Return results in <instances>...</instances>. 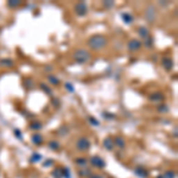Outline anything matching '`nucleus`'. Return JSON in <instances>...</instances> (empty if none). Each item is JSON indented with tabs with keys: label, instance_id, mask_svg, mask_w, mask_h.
<instances>
[{
	"label": "nucleus",
	"instance_id": "nucleus-21",
	"mask_svg": "<svg viewBox=\"0 0 178 178\" xmlns=\"http://www.w3.org/2000/svg\"><path fill=\"white\" fill-rule=\"evenodd\" d=\"M41 88L43 89V90H44L46 94H51V89L48 88V86H45L44 83H42V84H41Z\"/></svg>",
	"mask_w": 178,
	"mask_h": 178
},
{
	"label": "nucleus",
	"instance_id": "nucleus-16",
	"mask_svg": "<svg viewBox=\"0 0 178 178\" xmlns=\"http://www.w3.org/2000/svg\"><path fill=\"white\" fill-rule=\"evenodd\" d=\"M48 80H49V82L51 83V84H58L59 83V80L58 78H56L55 76H48Z\"/></svg>",
	"mask_w": 178,
	"mask_h": 178
},
{
	"label": "nucleus",
	"instance_id": "nucleus-18",
	"mask_svg": "<svg viewBox=\"0 0 178 178\" xmlns=\"http://www.w3.org/2000/svg\"><path fill=\"white\" fill-rule=\"evenodd\" d=\"M49 147H50L51 150H58V148H59V143H57V141H51V143L49 144Z\"/></svg>",
	"mask_w": 178,
	"mask_h": 178
},
{
	"label": "nucleus",
	"instance_id": "nucleus-15",
	"mask_svg": "<svg viewBox=\"0 0 178 178\" xmlns=\"http://www.w3.org/2000/svg\"><path fill=\"white\" fill-rule=\"evenodd\" d=\"M150 99H151V100H153V101H160V100H163V99H164V96H163L162 94H159V93H158V94H153Z\"/></svg>",
	"mask_w": 178,
	"mask_h": 178
},
{
	"label": "nucleus",
	"instance_id": "nucleus-24",
	"mask_svg": "<svg viewBox=\"0 0 178 178\" xmlns=\"http://www.w3.org/2000/svg\"><path fill=\"white\" fill-rule=\"evenodd\" d=\"M162 107H158V111H160V112H167V107H166V105H160Z\"/></svg>",
	"mask_w": 178,
	"mask_h": 178
},
{
	"label": "nucleus",
	"instance_id": "nucleus-13",
	"mask_svg": "<svg viewBox=\"0 0 178 178\" xmlns=\"http://www.w3.org/2000/svg\"><path fill=\"white\" fill-rule=\"evenodd\" d=\"M115 145H116L118 147H120V148H123V147H125V140H123V138H121V137H116V138H115Z\"/></svg>",
	"mask_w": 178,
	"mask_h": 178
},
{
	"label": "nucleus",
	"instance_id": "nucleus-22",
	"mask_svg": "<svg viewBox=\"0 0 178 178\" xmlns=\"http://www.w3.org/2000/svg\"><path fill=\"white\" fill-rule=\"evenodd\" d=\"M20 5V1H10L9 2V6L10 7H17V6H19Z\"/></svg>",
	"mask_w": 178,
	"mask_h": 178
},
{
	"label": "nucleus",
	"instance_id": "nucleus-19",
	"mask_svg": "<svg viewBox=\"0 0 178 178\" xmlns=\"http://www.w3.org/2000/svg\"><path fill=\"white\" fill-rule=\"evenodd\" d=\"M30 128H31V130H41V128H42V123H32V125H30Z\"/></svg>",
	"mask_w": 178,
	"mask_h": 178
},
{
	"label": "nucleus",
	"instance_id": "nucleus-26",
	"mask_svg": "<svg viewBox=\"0 0 178 178\" xmlns=\"http://www.w3.org/2000/svg\"><path fill=\"white\" fill-rule=\"evenodd\" d=\"M89 120H90V121H91V123H94V126H99V121H96V120H94V119H93V118H90V119H89Z\"/></svg>",
	"mask_w": 178,
	"mask_h": 178
},
{
	"label": "nucleus",
	"instance_id": "nucleus-12",
	"mask_svg": "<svg viewBox=\"0 0 178 178\" xmlns=\"http://www.w3.org/2000/svg\"><path fill=\"white\" fill-rule=\"evenodd\" d=\"M113 141H112V138L111 137H108V138H106L105 139V147L108 150V151H111L112 148H113Z\"/></svg>",
	"mask_w": 178,
	"mask_h": 178
},
{
	"label": "nucleus",
	"instance_id": "nucleus-1",
	"mask_svg": "<svg viewBox=\"0 0 178 178\" xmlns=\"http://www.w3.org/2000/svg\"><path fill=\"white\" fill-rule=\"evenodd\" d=\"M106 44H107L106 37L100 36V34L93 36V37L88 41V45L93 49V50H101V49H103V48L106 46Z\"/></svg>",
	"mask_w": 178,
	"mask_h": 178
},
{
	"label": "nucleus",
	"instance_id": "nucleus-25",
	"mask_svg": "<svg viewBox=\"0 0 178 178\" xmlns=\"http://www.w3.org/2000/svg\"><path fill=\"white\" fill-rule=\"evenodd\" d=\"M66 87H67L68 90H70V91H74V88H73V86H71L70 83H67V84H66Z\"/></svg>",
	"mask_w": 178,
	"mask_h": 178
},
{
	"label": "nucleus",
	"instance_id": "nucleus-11",
	"mask_svg": "<svg viewBox=\"0 0 178 178\" xmlns=\"http://www.w3.org/2000/svg\"><path fill=\"white\" fill-rule=\"evenodd\" d=\"M31 140H32V143L36 145H39L42 143V137H41V134H34L32 137H31Z\"/></svg>",
	"mask_w": 178,
	"mask_h": 178
},
{
	"label": "nucleus",
	"instance_id": "nucleus-28",
	"mask_svg": "<svg viewBox=\"0 0 178 178\" xmlns=\"http://www.w3.org/2000/svg\"><path fill=\"white\" fill-rule=\"evenodd\" d=\"M90 178H102L101 176H98V175H94V176H91Z\"/></svg>",
	"mask_w": 178,
	"mask_h": 178
},
{
	"label": "nucleus",
	"instance_id": "nucleus-7",
	"mask_svg": "<svg viewBox=\"0 0 178 178\" xmlns=\"http://www.w3.org/2000/svg\"><path fill=\"white\" fill-rule=\"evenodd\" d=\"M145 16H146V18H147L148 22H153L155 20V11H153V7L152 6H150L147 9V11L145 12Z\"/></svg>",
	"mask_w": 178,
	"mask_h": 178
},
{
	"label": "nucleus",
	"instance_id": "nucleus-17",
	"mask_svg": "<svg viewBox=\"0 0 178 178\" xmlns=\"http://www.w3.org/2000/svg\"><path fill=\"white\" fill-rule=\"evenodd\" d=\"M162 178H175V172L173 171H167L164 175H162Z\"/></svg>",
	"mask_w": 178,
	"mask_h": 178
},
{
	"label": "nucleus",
	"instance_id": "nucleus-8",
	"mask_svg": "<svg viewBox=\"0 0 178 178\" xmlns=\"http://www.w3.org/2000/svg\"><path fill=\"white\" fill-rule=\"evenodd\" d=\"M134 172H135V175H138L139 177H141V178H146L148 176L147 171H146L145 169H143V167H137V169L134 170Z\"/></svg>",
	"mask_w": 178,
	"mask_h": 178
},
{
	"label": "nucleus",
	"instance_id": "nucleus-4",
	"mask_svg": "<svg viewBox=\"0 0 178 178\" xmlns=\"http://www.w3.org/2000/svg\"><path fill=\"white\" fill-rule=\"evenodd\" d=\"M76 146H77L78 150H81V151H87V150H89V147H90V141H89L87 138L82 137V138L78 139Z\"/></svg>",
	"mask_w": 178,
	"mask_h": 178
},
{
	"label": "nucleus",
	"instance_id": "nucleus-14",
	"mask_svg": "<svg viewBox=\"0 0 178 178\" xmlns=\"http://www.w3.org/2000/svg\"><path fill=\"white\" fill-rule=\"evenodd\" d=\"M123 19L125 23H127V24H130V23H132V20H133V18L128 14V13H123Z\"/></svg>",
	"mask_w": 178,
	"mask_h": 178
},
{
	"label": "nucleus",
	"instance_id": "nucleus-5",
	"mask_svg": "<svg viewBox=\"0 0 178 178\" xmlns=\"http://www.w3.org/2000/svg\"><path fill=\"white\" fill-rule=\"evenodd\" d=\"M90 163H91V165L95 167H99V169H102V167L106 166V164H105V160L100 158V157H96L94 156L91 159H90Z\"/></svg>",
	"mask_w": 178,
	"mask_h": 178
},
{
	"label": "nucleus",
	"instance_id": "nucleus-3",
	"mask_svg": "<svg viewBox=\"0 0 178 178\" xmlns=\"http://www.w3.org/2000/svg\"><path fill=\"white\" fill-rule=\"evenodd\" d=\"M75 11H76V13H77L80 17L86 16V14H87V12H88V7H87L86 2L81 1V2L76 4V6H75Z\"/></svg>",
	"mask_w": 178,
	"mask_h": 178
},
{
	"label": "nucleus",
	"instance_id": "nucleus-2",
	"mask_svg": "<svg viewBox=\"0 0 178 178\" xmlns=\"http://www.w3.org/2000/svg\"><path fill=\"white\" fill-rule=\"evenodd\" d=\"M74 58H75L76 62H78V63L82 64V63L88 62L89 58H90V55H89L86 50H83V49H78L77 51H75V54H74Z\"/></svg>",
	"mask_w": 178,
	"mask_h": 178
},
{
	"label": "nucleus",
	"instance_id": "nucleus-10",
	"mask_svg": "<svg viewBox=\"0 0 178 178\" xmlns=\"http://www.w3.org/2000/svg\"><path fill=\"white\" fill-rule=\"evenodd\" d=\"M138 34H140V37H141V38H144V39H147V38L150 37L148 30H147L146 27H139V30H138Z\"/></svg>",
	"mask_w": 178,
	"mask_h": 178
},
{
	"label": "nucleus",
	"instance_id": "nucleus-9",
	"mask_svg": "<svg viewBox=\"0 0 178 178\" xmlns=\"http://www.w3.org/2000/svg\"><path fill=\"white\" fill-rule=\"evenodd\" d=\"M163 66H164V68H165L166 70H171L172 67H173L172 59H171V58H167V57H165V58L163 59Z\"/></svg>",
	"mask_w": 178,
	"mask_h": 178
},
{
	"label": "nucleus",
	"instance_id": "nucleus-6",
	"mask_svg": "<svg viewBox=\"0 0 178 178\" xmlns=\"http://www.w3.org/2000/svg\"><path fill=\"white\" fill-rule=\"evenodd\" d=\"M127 48H128L130 51H135V50H139V49L141 48V43H140V41H138V39H131V41L128 42Z\"/></svg>",
	"mask_w": 178,
	"mask_h": 178
},
{
	"label": "nucleus",
	"instance_id": "nucleus-27",
	"mask_svg": "<svg viewBox=\"0 0 178 178\" xmlns=\"http://www.w3.org/2000/svg\"><path fill=\"white\" fill-rule=\"evenodd\" d=\"M113 4H114V2H105V5H106L107 7H111V6H113Z\"/></svg>",
	"mask_w": 178,
	"mask_h": 178
},
{
	"label": "nucleus",
	"instance_id": "nucleus-29",
	"mask_svg": "<svg viewBox=\"0 0 178 178\" xmlns=\"http://www.w3.org/2000/svg\"><path fill=\"white\" fill-rule=\"evenodd\" d=\"M34 159H41V157H39V156H37V155H34Z\"/></svg>",
	"mask_w": 178,
	"mask_h": 178
},
{
	"label": "nucleus",
	"instance_id": "nucleus-23",
	"mask_svg": "<svg viewBox=\"0 0 178 178\" xmlns=\"http://www.w3.org/2000/svg\"><path fill=\"white\" fill-rule=\"evenodd\" d=\"M1 64H6V66H13V62L10 61V59H4L1 61Z\"/></svg>",
	"mask_w": 178,
	"mask_h": 178
},
{
	"label": "nucleus",
	"instance_id": "nucleus-20",
	"mask_svg": "<svg viewBox=\"0 0 178 178\" xmlns=\"http://www.w3.org/2000/svg\"><path fill=\"white\" fill-rule=\"evenodd\" d=\"M87 163V159H84V158H78V159H76V164H78V165H84Z\"/></svg>",
	"mask_w": 178,
	"mask_h": 178
}]
</instances>
